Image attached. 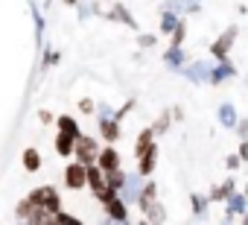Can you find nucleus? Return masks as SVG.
Instances as JSON below:
<instances>
[{
	"instance_id": "6e6552de",
	"label": "nucleus",
	"mask_w": 248,
	"mask_h": 225,
	"mask_svg": "<svg viewBox=\"0 0 248 225\" xmlns=\"http://www.w3.org/2000/svg\"><path fill=\"white\" fill-rule=\"evenodd\" d=\"M155 167H158V144H152L140 158H138V176L140 178H152V173H155Z\"/></svg>"
},
{
	"instance_id": "f03ea898",
	"label": "nucleus",
	"mask_w": 248,
	"mask_h": 225,
	"mask_svg": "<svg viewBox=\"0 0 248 225\" xmlns=\"http://www.w3.org/2000/svg\"><path fill=\"white\" fill-rule=\"evenodd\" d=\"M96 152H99V141L96 138H88V135H79L76 141H73V161H79V164H85V167H91L93 161H96Z\"/></svg>"
},
{
	"instance_id": "9b49d317",
	"label": "nucleus",
	"mask_w": 248,
	"mask_h": 225,
	"mask_svg": "<svg viewBox=\"0 0 248 225\" xmlns=\"http://www.w3.org/2000/svg\"><path fill=\"white\" fill-rule=\"evenodd\" d=\"M155 199H158V184H155L152 178H146V181H143V187H140V193H138V202H135V205H138V208H140V213H143Z\"/></svg>"
},
{
	"instance_id": "20e7f679",
	"label": "nucleus",
	"mask_w": 248,
	"mask_h": 225,
	"mask_svg": "<svg viewBox=\"0 0 248 225\" xmlns=\"http://www.w3.org/2000/svg\"><path fill=\"white\" fill-rule=\"evenodd\" d=\"M102 173H111V170H120L123 167V155L117 152V146H111V144H105V146H99V152H96V161H93Z\"/></svg>"
},
{
	"instance_id": "5701e85b",
	"label": "nucleus",
	"mask_w": 248,
	"mask_h": 225,
	"mask_svg": "<svg viewBox=\"0 0 248 225\" xmlns=\"http://www.w3.org/2000/svg\"><path fill=\"white\" fill-rule=\"evenodd\" d=\"M225 205H228V213H231V216H233V213H242V210H245V196H242V193H233V196L225 199Z\"/></svg>"
},
{
	"instance_id": "c756f323",
	"label": "nucleus",
	"mask_w": 248,
	"mask_h": 225,
	"mask_svg": "<svg viewBox=\"0 0 248 225\" xmlns=\"http://www.w3.org/2000/svg\"><path fill=\"white\" fill-rule=\"evenodd\" d=\"M190 202H193V213H196V216H199V213H204V205H207V199H204V196L193 193V196H190Z\"/></svg>"
},
{
	"instance_id": "ddd939ff",
	"label": "nucleus",
	"mask_w": 248,
	"mask_h": 225,
	"mask_svg": "<svg viewBox=\"0 0 248 225\" xmlns=\"http://www.w3.org/2000/svg\"><path fill=\"white\" fill-rule=\"evenodd\" d=\"M21 161H24V170H27V173H38V170H41V164H44V158H41V149H38V146H27V149L21 152Z\"/></svg>"
},
{
	"instance_id": "a211bd4d",
	"label": "nucleus",
	"mask_w": 248,
	"mask_h": 225,
	"mask_svg": "<svg viewBox=\"0 0 248 225\" xmlns=\"http://www.w3.org/2000/svg\"><path fill=\"white\" fill-rule=\"evenodd\" d=\"M233 184H236L233 178H225V184L213 187V193L207 196V202H225L228 196H233V193H236V187H233Z\"/></svg>"
},
{
	"instance_id": "bb28decb",
	"label": "nucleus",
	"mask_w": 248,
	"mask_h": 225,
	"mask_svg": "<svg viewBox=\"0 0 248 225\" xmlns=\"http://www.w3.org/2000/svg\"><path fill=\"white\" fill-rule=\"evenodd\" d=\"M111 15H114V18H120V21H123V24H126V27H132V30H138V21H135V18H132V15L126 12V9H123L120 3L114 6V12H111Z\"/></svg>"
},
{
	"instance_id": "4c0bfd02",
	"label": "nucleus",
	"mask_w": 248,
	"mask_h": 225,
	"mask_svg": "<svg viewBox=\"0 0 248 225\" xmlns=\"http://www.w3.org/2000/svg\"><path fill=\"white\" fill-rule=\"evenodd\" d=\"M105 225H129V222H108V219H105Z\"/></svg>"
},
{
	"instance_id": "72a5a7b5",
	"label": "nucleus",
	"mask_w": 248,
	"mask_h": 225,
	"mask_svg": "<svg viewBox=\"0 0 248 225\" xmlns=\"http://www.w3.org/2000/svg\"><path fill=\"white\" fill-rule=\"evenodd\" d=\"M138 44H140V47H155V35H140Z\"/></svg>"
},
{
	"instance_id": "a878e982",
	"label": "nucleus",
	"mask_w": 248,
	"mask_h": 225,
	"mask_svg": "<svg viewBox=\"0 0 248 225\" xmlns=\"http://www.w3.org/2000/svg\"><path fill=\"white\" fill-rule=\"evenodd\" d=\"M91 193H93V199H96L99 205H105V202H111V199L117 196V190H111V187H105V184L96 187V190H91Z\"/></svg>"
},
{
	"instance_id": "f704fd0d",
	"label": "nucleus",
	"mask_w": 248,
	"mask_h": 225,
	"mask_svg": "<svg viewBox=\"0 0 248 225\" xmlns=\"http://www.w3.org/2000/svg\"><path fill=\"white\" fill-rule=\"evenodd\" d=\"M239 167H242V161H239L236 155H231V158H228V170H239Z\"/></svg>"
},
{
	"instance_id": "b1692460",
	"label": "nucleus",
	"mask_w": 248,
	"mask_h": 225,
	"mask_svg": "<svg viewBox=\"0 0 248 225\" xmlns=\"http://www.w3.org/2000/svg\"><path fill=\"white\" fill-rule=\"evenodd\" d=\"M32 208H35V205H32V202H30V199L24 196V199H21V202L15 205V219H18V222H27V216L32 213Z\"/></svg>"
},
{
	"instance_id": "f8f14e48",
	"label": "nucleus",
	"mask_w": 248,
	"mask_h": 225,
	"mask_svg": "<svg viewBox=\"0 0 248 225\" xmlns=\"http://www.w3.org/2000/svg\"><path fill=\"white\" fill-rule=\"evenodd\" d=\"M178 73H184L187 79H193V82H207V76H210V64L207 62H196V64H184Z\"/></svg>"
},
{
	"instance_id": "0eeeda50",
	"label": "nucleus",
	"mask_w": 248,
	"mask_h": 225,
	"mask_svg": "<svg viewBox=\"0 0 248 225\" xmlns=\"http://www.w3.org/2000/svg\"><path fill=\"white\" fill-rule=\"evenodd\" d=\"M96 123H99V138H102L105 144H111V146H114V144L123 138V129H120V123H117V120L96 114Z\"/></svg>"
},
{
	"instance_id": "f3484780",
	"label": "nucleus",
	"mask_w": 248,
	"mask_h": 225,
	"mask_svg": "<svg viewBox=\"0 0 248 225\" xmlns=\"http://www.w3.org/2000/svg\"><path fill=\"white\" fill-rule=\"evenodd\" d=\"M126 176H129V173H126V170H123V167H120V170H111V173H102V184L120 193V187H123V184H126Z\"/></svg>"
},
{
	"instance_id": "58836bf2",
	"label": "nucleus",
	"mask_w": 248,
	"mask_h": 225,
	"mask_svg": "<svg viewBox=\"0 0 248 225\" xmlns=\"http://www.w3.org/2000/svg\"><path fill=\"white\" fill-rule=\"evenodd\" d=\"M64 3H67V6H76V3H79V0H64Z\"/></svg>"
},
{
	"instance_id": "2eb2a0df",
	"label": "nucleus",
	"mask_w": 248,
	"mask_h": 225,
	"mask_svg": "<svg viewBox=\"0 0 248 225\" xmlns=\"http://www.w3.org/2000/svg\"><path fill=\"white\" fill-rule=\"evenodd\" d=\"M143 219H146L149 225H164V222H167V210H164V205L155 199V202L143 210Z\"/></svg>"
},
{
	"instance_id": "c9c22d12",
	"label": "nucleus",
	"mask_w": 248,
	"mask_h": 225,
	"mask_svg": "<svg viewBox=\"0 0 248 225\" xmlns=\"http://www.w3.org/2000/svg\"><path fill=\"white\" fill-rule=\"evenodd\" d=\"M53 120H56V117L50 114V111H41V123H53Z\"/></svg>"
},
{
	"instance_id": "423d86ee",
	"label": "nucleus",
	"mask_w": 248,
	"mask_h": 225,
	"mask_svg": "<svg viewBox=\"0 0 248 225\" xmlns=\"http://www.w3.org/2000/svg\"><path fill=\"white\" fill-rule=\"evenodd\" d=\"M102 210H105V219L108 222H129V205L123 202L120 196H114L111 202H105Z\"/></svg>"
},
{
	"instance_id": "a19ab883",
	"label": "nucleus",
	"mask_w": 248,
	"mask_h": 225,
	"mask_svg": "<svg viewBox=\"0 0 248 225\" xmlns=\"http://www.w3.org/2000/svg\"><path fill=\"white\" fill-rule=\"evenodd\" d=\"M18 225H30V222H18Z\"/></svg>"
},
{
	"instance_id": "f257e3e1",
	"label": "nucleus",
	"mask_w": 248,
	"mask_h": 225,
	"mask_svg": "<svg viewBox=\"0 0 248 225\" xmlns=\"http://www.w3.org/2000/svg\"><path fill=\"white\" fill-rule=\"evenodd\" d=\"M27 199H30L35 208H41L47 216H56V213L62 210V196H59V190H56L53 184H41V187L30 190Z\"/></svg>"
},
{
	"instance_id": "9d476101",
	"label": "nucleus",
	"mask_w": 248,
	"mask_h": 225,
	"mask_svg": "<svg viewBox=\"0 0 248 225\" xmlns=\"http://www.w3.org/2000/svg\"><path fill=\"white\" fill-rule=\"evenodd\" d=\"M140 187H143V181H140V176H138V173H135V176H126V184L120 187V193H117V196L126 202V205H135V202H138Z\"/></svg>"
},
{
	"instance_id": "cd10ccee",
	"label": "nucleus",
	"mask_w": 248,
	"mask_h": 225,
	"mask_svg": "<svg viewBox=\"0 0 248 225\" xmlns=\"http://www.w3.org/2000/svg\"><path fill=\"white\" fill-rule=\"evenodd\" d=\"M178 21H181L178 15H172V12H164V21H161V32H172Z\"/></svg>"
},
{
	"instance_id": "dca6fc26",
	"label": "nucleus",
	"mask_w": 248,
	"mask_h": 225,
	"mask_svg": "<svg viewBox=\"0 0 248 225\" xmlns=\"http://www.w3.org/2000/svg\"><path fill=\"white\" fill-rule=\"evenodd\" d=\"M56 126H59V132H64V135H70V138H79L82 135V129H79V123L70 117V114H59L56 120H53Z\"/></svg>"
},
{
	"instance_id": "39448f33",
	"label": "nucleus",
	"mask_w": 248,
	"mask_h": 225,
	"mask_svg": "<svg viewBox=\"0 0 248 225\" xmlns=\"http://www.w3.org/2000/svg\"><path fill=\"white\" fill-rule=\"evenodd\" d=\"M236 32H239V27L233 24V27H228L216 41H213V47H210V56L219 62V59H228V53H231V47H233V41H236Z\"/></svg>"
},
{
	"instance_id": "4be33fe9",
	"label": "nucleus",
	"mask_w": 248,
	"mask_h": 225,
	"mask_svg": "<svg viewBox=\"0 0 248 225\" xmlns=\"http://www.w3.org/2000/svg\"><path fill=\"white\" fill-rule=\"evenodd\" d=\"M85 181H88V190H96V187H102V170H99L96 164L85 167Z\"/></svg>"
},
{
	"instance_id": "7ed1b4c3",
	"label": "nucleus",
	"mask_w": 248,
	"mask_h": 225,
	"mask_svg": "<svg viewBox=\"0 0 248 225\" xmlns=\"http://www.w3.org/2000/svg\"><path fill=\"white\" fill-rule=\"evenodd\" d=\"M62 176H64V187L67 190H85L88 187V181H85V164H79V161H67L64 170H62Z\"/></svg>"
},
{
	"instance_id": "e433bc0d",
	"label": "nucleus",
	"mask_w": 248,
	"mask_h": 225,
	"mask_svg": "<svg viewBox=\"0 0 248 225\" xmlns=\"http://www.w3.org/2000/svg\"><path fill=\"white\" fill-rule=\"evenodd\" d=\"M41 225H62V222H59V219H56V216H47V219H44V222H41Z\"/></svg>"
},
{
	"instance_id": "7c9ffc66",
	"label": "nucleus",
	"mask_w": 248,
	"mask_h": 225,
	"mask_svg": "<svg viewBox=\"0 0 248 225\" xmlns=\"http://www.w3.org/2000/svg\"><path fill=\"white\" fill-rule=\"evenodd\" d=\"M79 111H82V114H93V111H96V102L88 99V96H82V99H79Z\"/></svg>"
},
{
	"instance_id": "412c9836",
	"label": "nucleus",
	"mask_w": 248,
	"mask_h": 225,
	"mask_svg": "<svg viewBox=\"0 0 248 225\" xmlns=\"http://www.w3.org/2000/svg\"><path fill=\"white\" fill-rule=\"evenodd\" d=\"M155 144V135H152V129H143L140 135H138V141H135V158H140L149 146Z\"/></svg>"
},
{
	"instance_id": "c85d7f7f",
	"label": "nucleus",
	"mask_w": 248,
	"mask_h": 225,
	"mask_svg": "<svg viewBox=\"0 0 248 225\" xmlns=\"http://www.w3.org/2000/svg\"><path fill=\"white\" fill-rule=\"evenodd\" d=\"M56 219H59L62 225H85L82 219H76V216H73V213H67V210H59V213H56Z\"/></svg>"
},
{
	"instance_id": "4468645a",
	"label": "nucleus",
	"mask_w": 248,
	"mask_h": 225,
	"mask_svg": "<svg viewBox=\"0 0 248 225\" xmlns=\"http://www.w3.org/2000/svg\"><path fill=\"white\" fill-rule=\"evenodd\" d=\"M73 141H76V138H70V135L59 132V135L53 138V149H56V155H62V158H70V155H73Z\"/></svg>"
},
{
	"instance_id": "ea45409f",
	"label": "nucleus",
	"mask_w": 248,
	"mask_h": 225,
	"mask_svg": "<svg viewBox=\"0 0 248 225\" xmlns=\"http://www.w3.org/2000/svg\"><path fill=\"white\" fill-rule=\"evenodd\" d=\"M138 225H149V222H146V219H138Z\"/></svg>"
},
{
	"instance_id": "473e14b6",
	"label": "nucleus",
	"mask_w": 248,
	"mask_h": 225,
	"mask_svg": "<svg viewBox=\"0 0 248 225\" xmlns=\"http://www.w3.org/2000/svg\"><path fill=\"white\" fill-rule=\"evenodd\" d=\"M239 161H248V141H239V152H236Z\"/></svg>"
},
{
	"instance_id": "2f4dec72",
	"label": "nucleus",
	"mask_w": 248,
	"mask_h": 225,
	"mask_svg": "<svg viewBox=\"0 0 248 225\" xmlns=\"http://www.w3.org/2000/svg\"><path fill=\"white\" fill-rule=\"evenodd\" d=\"M233 129H236V135H239V141H245V132H248V123H245V120H236V126H233Z\"/></svg>"
},
{
	"instance_id": "393cba45",
	"label": "nucleus",
	"mask_w": 248,
	"mask_h": 225,
	"mask_svg": "<svg viewBox=\"0 0 248 225\" xmlns=\"http://www.w3.org/2000/svg\"><path fill=\"white\" fill-rule=\"evenodd\" d=\"M170 120H172V111H164L161 120H158L155 126H149V129H152V135H155V138H158V135H164V132L170 129Z\"/></svg>"
},
{
	"instance_id": "6ab92c4d",
	"label": "nucleus",
	"mask_w": 248,
	"mask_h": 225,
	"mask_svg": "<svg viewBox=\"0 0 248 225\" xmlns=\"http://www.w3.org/2000/svg\"><path fill=\"white\" fill-rule=\"evenodd\" d=\"M236 120H239V117H236V108H233L231 102H222V105H219V123H222L225 129H233Z\"/></svg>"
},
{
	"instance_id": "aec40b11",
	"label": "nucleus",
	"mask_w": 248,
	"mask_h": 225,
	"mask_svg": "<svg viewBox=\"0 0 248 225\" xmlns=\"http://www.w3.org/2000/svg\"><path fill=\"white\" fill-rule=\"evenodd\" d=\"M164 62H167L170 67L181 70V67L187 64V56H184V50H181V47H170V50H167V56H164Z\"/></svg>"
},
{
	"instance_id": "1a4fd4ad",
	"label": "nucleus",
	"mask_w": 248,
	"mask_h": 225,
	"mask_svg": "<svg viewBox=\"0 0 248 225\" xmlns=\"http://www.w3.org/2000/svg\"><path fill=\"white\" fill-rule=\"evenodd\" d=\"M236 76V67H233V62L231 59H219L216 62V67H210V76H207V82L210 85H219V82H225V79H233Z\"/></svg>"
}]
</instances>
